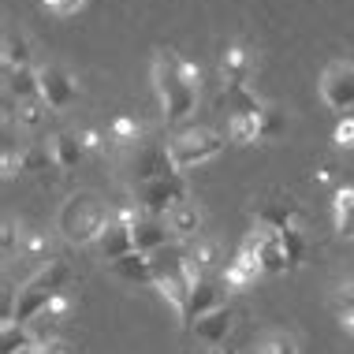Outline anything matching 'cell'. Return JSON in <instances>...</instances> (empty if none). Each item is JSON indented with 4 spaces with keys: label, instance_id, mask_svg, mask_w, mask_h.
Returning a JSON list of instances; mask_svg holds the SVG:
<instances>
[{
    "label": "cell",
    "instance_id": "6da1fadb",
    "mask_svg": "<svg viewBox=\"0 0 354 354\" xmlns=\"http://www.w3.org/2000/svg\"><path fill=\"white\" fill-rule=\"evenodd\" d=\"M153 90H157L165 120L183 123L194 116L198 97H202V71L176 49H157L153 53Z\"/></svg>",
    "mask_w": 354,
    "mask_h": 354
},
{
    "label": "cell",
    "instance_id": "7a4b0ae2",
    "mask_svg": "<svg viewBox=\"0 0 354 354\" xmlns=\"http://www.w3.org/2000/svg\"><path fill=\"white\" fill-rule=\"evenodd\" d=\"M109 224H112V209L93 190H75V194H68V202L56 213V227L64 232L68 243H79V246L97 243Z\"/></svg>",
    "mask_w": 354,
    "mask_h": 354
},
{
    "label": "cell",
    "instance_id": "3957f363",
    "mask_svg": "<svg viewBox=\"0 0 354 354\" xmlns=\"http://www.w3.org/2000/svg\"><path fill=\"white\" fill-rule=\"evenodd\" d=\"M75 280L71 265L64 261V257H53L49 265H41L30 280L19 283V306H15V321L19 324H34L37 317L45 313V306H49L56 295L68 291V283Z\"/></svg>",
    "mask_w": 354,
    "mask_h": 354
},
{
    "label": "cell",
    "instance_id": "277c9868",
    "mask_svg": "<svg viewBox=\"0 0 354 354\" xmlns=\"http://www.w3.org/2000/svg\"><path fill=\"white\" fill-rule=\"evenodd\" d=\"M227 142L232 138L220 135V131H213V127H183L165 142V149L171 157V168L187 176L190 168H202V165H209V160H216L220 153L227 149Z\"/></svg>",
    "mask_w": 354,
    "mask_h": 354
},
{
    "label": "cell",
    "instance_id": "5b68a950",
    "mask_svg": "<svg viewBox=\"0 0 354 354\" xmlns=\"http://www.w3.org/2000/svg\"><path fill=\"white\" fill-rule=\"evenodd\" d=\"M179 202H190L183 171L149 179V183H135V205L142 209V213H149V216H168Z\"/></svg>",
    "mask_w": 354,
    "mask_h": 354
},
{
    "label": "cell",
    "instance_id": "8992f818",
    "mask_svg": "<svg viewBox=\"0 0 354 354\" xmlns=\"http://www.w3.org/2000/svg\"><path fill=\"white\" fill-rule=\"evenodd\" d=\"M321 101L339 116H354V64L332 60L321 71Z\"/></svg>",
    "mask_w": 354,
    "mask_h": 354
},
{
    "label": "cell",
    "instance_id": "52a82bcc",
    "mask_svg": "<svg viewBox=\"0 0 354 354\" xmlns=\"http://www.w3.org/2000/svg\"><path fill=\"white\" fill-rule=\"evenodd\" d=\"M254 224L257 227H272V232H291V227H302V205L295 202L283 190H272L261 202L254 205Z\"/></svg>",
    "mask_w": 354,
    "mask_h": 354
},
{
    "label": "cell",
    "instance_id": "ba28073f",
    "mask_svg": "<svg viewBox=\"0 0 354 354\" xmlns=\"http://www.w3.org/2000/svg\"><path fill=\"white\" fill-rule=\"evenodd\" d=\"M37 75H41V101L49 112H64L79 101V79L68 68L49 64V68H37Z\"/></svg>",
    "mask_w": 354,
    "mask_h": 354
},
{
    "label": "cell",
    "instance_id": "9c48e42d",
    "mask_svg": "<svg viewBox=\"0 0 354 354\" xmlns=\"http://www.w3.org/2000/svg\"><path fill=\"white\" fill-rule=\"evenodd\" d=\"M257 276H265V272H261V261H257L254 239L246 235L243 246L235 250V257L224 265V269H220V280H224L227 291H246L250 283H257Z\"/></svg>",
    "mask_w": 354,
    "mask_h": 354
},
{
    "label": "cell",
    "instance_id": "30bf717a",
    "mask_svg": "<svg viewBox=\"0 0 354 354\" xmlns=\"http://www.w3.org/2000/svg\"><path fill=\"white\" fill-rule=\"evenodd\" d=\"M224 280L220 276H198L194 287H190V299H187V310H183V328H190L198 317H205V313H213L216 306H224Z\"/></svg>",
    "mask_w": 354,
    "mask_h": 354
},
{
    "label": "cell",
    "instance_id": "8fae6325",
    "mask_svg": "<svg viewBox=\"0 0 354 354\" xmlns=\"http://www.w3.org/2000/svg\"><path fill=\"white\" fill-rule=\"evenodd\" d=\"M250 239H254V250H257V261H261L265 276H283V272L295 269L291 257H287V246H283L280 232H272V227H254Z\"/></svg>",
    "mask_w": 354,
    "mask_h": 354
},
{
    "label": "cell",
    "instance_id": "7c38bea8",
    "mask_svg": "<svg viewBox=\"0 0 354 354\" xmlns=\"http://www.w3.org/2000/svg\"><path fill=\"white\" fill-rule=\"evenodd\" d=\"M235 328V310L232 306H216L213 313H205V317H198L194 324H190V336H194L198 343H205V347H220V343H227V336H232Z\"/></svg>",
    "mask_w": 354,
    "mask_h": 354
},
{
    "label": "cell",
    "instance_id": "4fadbf2b",
    "mask_svg": "<svg viewBox=\"0 0 354 354\" xmlns=\"http://www.w3.org/2000/svg\"><path fill=\"white\" fill-rule=\"evenodd\" d=\"M127 171L135 183H149V179H160V176H171V157L165 146H135V157L127 160Z\"/></svg>",
    "mask_w": 354,
    "mask_h": 354
},
{
    "label": "cell",
    "instance_id": "5bb4252c",
    "mask_svg": "<svg viewBox=\"0 0 354 354\" xmlns=\"http://www.w3.org/2000/svg\"><path fill=\"white\" fill-rule=\"evenodd\" d=\"M131 232H135V250L138 254H157V250H165V246L176 243V235L168 232V220L165 216L142 213L135 224H131Z\"/></svg>",
    "mask_w": 354,
    "mask_h": 354
},
{
    "label": "cell",
    "instance_id": "9a60e30c",
    "mask_svg": "<svg viewBox=\"0 0 354 354\" xmlns=\"http://www.w3.org/2000/svg\"><path fill=\"white\" fill-rule=\"evenodd\" d=\"M97 254H101V261L104 265H112V261H120V257H127V254H135V232H131V224H123V220L112 216V224L101 232L97 243Z\"/></svg>",
    "mask_w": 354,
    "mask_h": 354
},
{
    "label": "cell",
    "instance_id": "2e32d148",
    "mask_svg": "<svg viewBox=\"0 0 354 354\" xmlns=\"http://www.w3.org/2000/svg\"><path fill=\"white\" fill-rule=\"evenodd\" d=\"M109 272L116 276V280L131 283V287H146V283H157V272H153V257L149 254H127L120 257V261L109 265Z\"/></svg>",
    "mask_w": 354,
    "mask_h": 354
},
{
    "label": "cell",
    "instance_id": "e0dca14e",
    "mask_svg": "<svg viewBox=\"0 0 354 354\" xmlns=\"http://www.w3.org/2000/svg\"><path fill=\"white\" fill-rule=\"evenodd\" d=\"M165 220H168V232L176 235V243H198L202 239V209L194 202H179Z\"/></svg>",
    "mask_w": 354,
    "mask_h": 354
},
{
    "label": "cell",
    "instance_id": "ac0fdd59",
    "mask_svg": "<svg viewBox=\"0 0 354 354\" xmlns=\"http://www.w3.org/2000/svg\"><path fill=\"white\" fill-rule=\"evenodd\" d=\"M49 149H53L56 171H75L86 160V146H82L79 131H56L53 142H49Z\"/></svg>",
    "mask_w": 354,
    "mask_h": 354
},
{
    "label": "cell",
    "instance_id": "d6986e66",
    "mask_svg": "<svg viewBox=\"0 0 354 354\" xmlns=\"http://www.w3.org/2000/svg\"><path fill=\"white\" fill-rule=\"evenodd\" d=\"M4 97H12L15 104L37 101V97H41V75H37V68L4 71Z\"/></svg>",
    "mask_w": 354,
    "mask_h": 354
},
{
    "label": "cell",
    "instance_id": "ffe728a7",
    "mask_svg": "<svg viewBox=\"0 0 354 354\" xmlns=\"http://www.w3.org/2000/svg\"><path fill=\"white\" fill-rule=\"evenodd\" d=\"M0 60H4V71L34 68V64H30V37L19 30V26H4V41H0Z\"/></svg>",
    "mask_w": 354,
    "mask_h": 354
},
{
    "label": "cell",
    "instance_id": "44dd1931",
    "mask_svg": "<svg viewBox=\"0 0 354 354\" xmlns=\"http://www.w3.org/2000/svg\"><path fill=\"white\" fill-rule=\"evenodd\" d=\"M254 68V56L246 45H227L224 56H220V79H224V86H235V82H246V75H250Z\"/></svg>",
    "mask_w": 354,
    "mask_h": 354
},
{
    "label": "cell",
    "instance_id": "7402d4cb",
    "mask_svg": "<svg viewBox=\"0 0 354 354\" xmlns=\"http://www.w3.org/2000/svg\"><path fill=\"white\" fill-rule=\"evenodd\" d=\"M224 104H227V116H261L265 112V101L246 82L224 86Z\"/></svg>",
    "mask_w": 354,
    "mask_h": 354
},
{
    "label": "cell",
    "instance_id": "603a6c76",
    "mask_svg": "<svg viewBox=\"0 0 354 354\" xmlns=\"http://www.w3.org/2000/svg\"><path fill=\"white\" fill-rule=\"evenodd\" d=\"M34 347H37V336L30 324H19V321L0 324V354H30Z\"/></svg>",
    "mask_w": 354,
    "mask_h": 354
},
{
    "label": "cell",
    "instance_id": "cb8c5ba5",
    "mask_svg": "<svg viewBox=\"0 0 354 354\" xmlns=\"http://www.w3.org/2000/svg\"><path fill=\"white\" fill-rule=\"evenodd\" d=\"M332 220H336V232L354 243V187H336V194H332Z\"/></svg>",
    "mask_w": 354,
    "mask_h": 354
},
{
    "label": "cell",
    "instance_id": "d4e9b609",
    "mask_svg": "<svg viewBox=\"0 0 354 354\" xmlns=\"http://www.w3.org/2000/svg\"><path fill=\"white\" fill-rule=\"evenodd\" d=\"M109 142L112 146H127V149H135V146H142V123L135 120V116H127V112H120V116H112V123H109Z\"/></svg>",
    "mask_w": 354,
    "mask_h": 354
},
{
    "label": "cell",
    "instance_id": "484cf974",
    "mask_svg": "<svg viewBox=\"0 0 354 354\" xmlns=\"http://www.w3.org/2000/svg\"><path fill=\"white\" fill-rule=\"evenodd\" d=\"M227 138L235 146H254L261 142V116H227Z\"/></svg>",
    "mask_w": 354,
    "mask_h": 354
},
{
    "label": "cell",
    "instance_id": "4316f807",
    "mask_svg": "<svg viewBox=\"0 0 354 354\" xmlns=\"http://www.w3.org/2000/svg\"><path fill=\"white\" fill-rule=\"evenodd\" d=\"M45 101L37 97V101H23V104H15L12 109V120H15V127L19 131H34V127H41V120H45Z\"/></svg>",
    "mask_w": 354,
    "mask_h": 354
},
{
    "label": "cell",
    "instance_id": "83f0119b",
    "mask_svg": "<svg viewBox=\"0 0 354 354\" xmlns=\"http://www.w3.org/2000/svg\"><path fill=\"white\" fill-rule=\"evenodd\" d=\"M287 135V112L276 109V104H265L261 112V142H276Z\"/></svg>",
    "mask_w": 354,
    "mask_h": 354
},
{
    "label": "cell",
    "instance_id": "f1b7e54d",
    "mask_svg": "<svg viewBox=\"0 0 354 354\" xmlns=\"http://www.w3.org/2000/svg\"><path fill=\"white\" fill-rule=\"evenodd\" d=\"M19 257H26V261H37V269H41V265H49V239H45L41 232H26Z\"/></svg>",
    "mask_w": 354,
    "mask_h": 354
},
{
    "label": "cell",
    "instance_id": "f546056e",
    "mask_svg": "<svg viewBox=\"0 0 354 354\" xmlns=\"http://www.w3.org/2000/svg\"><path fill=\"white\" fill-rule=\"evenodd\" d=\"M254 354H299V343H295V336H287V332H269L265 339H257Z\"/></svg>",
    "mask_w": 354,
    "mask_h": 354
},
{
    "label": "cell",
    "instance_id": "4dcf8cb0",
    "mask_svg": "<svg viewBox=\"0 0 354 354\" xmlns=\"http://www.w3.org/2000/svg\"><path fill=\"white\" fill-rule=\"evenodd\" d=\"M280 235H283V246H287L291 265L299 269V261L306 257V246H310V243H306V232H302V227H291V232H280Z\"/></svg>",
    "mask_w": 354,
    "mask_h": 354
},
{
    "label": "cell",
    "instance_id": "1f68e13d",
    "mask_svg": "<svg viewBox=\"0 0 354 354\" xmlns=\"http://www.w3.org/2000/svg\"><path fill=\"white\" fill-rule=\"evenodd\" d=\"M23 235L15 227V220H4V227H0V246H4V257H15L19 250H23Z\"/></svg>",
    "mask_w": 354,
    "mask_h": 354
},
{
    "label": "cell",
    "instance_id": "d6a6232c",
    "mask_svg": "<svg viewBox=\"0 0 354 354\" xmlns=\"http://www.w3.org/2000/svg\"><path fill=\"white\" fill-rule=\"evenodd\" d=\"M332 142L339 149H354V116H339L336 131H332Z\"/></svg>",
    "mask_w": 354,
    "mask_h": 354
},
{
    "label": "cell",
    "instance_id": "836d02e7",
    "mask_svg": "<svg viewBox=\"0 0 354 354\" xmlns=\"http://www.w3.org/2000/svg\"><path fill=\"white\" fill-rule=\"evenodd\" d=\"M332 306H336V313H351L354 310V280H347L336 291V299H332Z\"/></svg>",
    "mask_w": 354,
    "mask_h": 354
},
{
    "label": "cell",
    "instance_id": "e575fe53",
    "mask_svg": "<svg viewBox=\"0 0 354 354\" xmlns=\"http://www.w3.org/2000/svg\"><path fill=\"white\" fill-rule=\"evenodd\" d=\"M79 138H82V146H86V153H97L104 142H109V135H101L97 127H82L79 131Z\"/></svg>",
    "mask_w": 354,
    "mask_h": 354
},
{
    "label": "cell",
    "instance_id": "d590c367",
    "mask_svg": "<svg viewBox=\"0 0 354 354\" xmlns=\"http://www.w3.org/2000/svg\"><path fill=\"white\" fill-rule=\"evenodd\" d=\"M339 324H343V332H351V336H354V310L351 313H339Z\"/></svg>",
    "mask_w": 354,
    "mask_h": 354
},
{
    "label": "cell",
    "instance_id": "8d00e7d4",
    "mask_svg": "<svg viewBox=\"0 0 354 354\" xmlns=\"http://www.w3.org/2000/svg\"><path fill=\"white\" fill-rule=\"evenodd\" d=\"M313 183H332V168H321L317 176H313Z\"/></svg>",
    "mask_w": 354,
    "mask_h": 354
},
{
    "label": "cell",
    "instance_id": "74e56055",
    "mask_svg": "<svg viewBox=\"0 0 354 354\" xmlns=\"http://www.w3.org/2000/svg\"><path fill=\"white\" fill-rule=\"evenodd\" d=\"M41 4H45V8H49V12H56V8H60V4H64V0H41Z\"/></svg>",
    "mask_w": 354,
    "mask_h": 354
},
{
    "label": "cell",
    "instance_id": "f35d334b",
    "mask_svg": "<svg viewBox=\"0 0 354 354\" xmlns=\"http://www.w3.org/2000/svg\"><path fill=\"white\" fill-rule=\"evenodd\" d=\"M213 354H227V351H213Z\"/></svg>",
    "mask_w": 354,
    "mask_h": 354
}]
</instances>
